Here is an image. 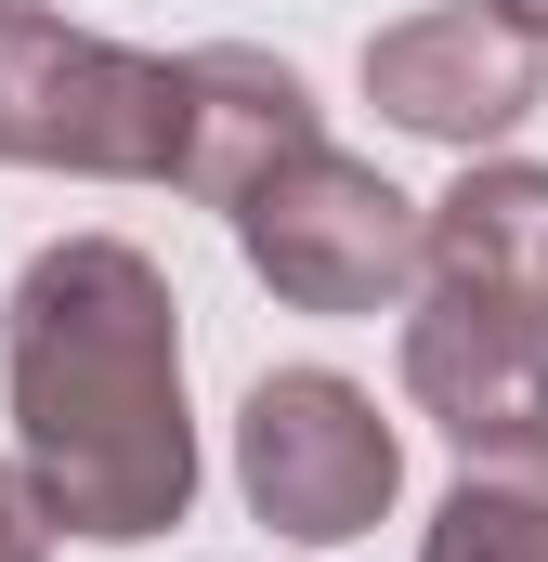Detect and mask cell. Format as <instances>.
<instances>
[{
  "instance_id": "6da1fadb",
  "label": "cell",
  "mask_w": 548,
  "mask_h": 562,
  "mask_svg": "<svg viewBox=\"0 0 548 562\" xmlns=\"http://www.w3.org/2000/svg\"><path fill=\"white\" fill-rule=\"evenodd\" d=\"M13 471L53 537L144 550L196 510V406H183V301L132 236H53L0 301Z\"/></svg>"
},
{
  "instance_id": "7a4b0ae2",
  "label": "cell",
  "mask_w": 548,
  "mask_h": 562,
  "mask_svg": "<svg viewBox=\"0 0 548 562\" xmlns=\"http://www.w3.org/2000/svg\"><path fill=\"white\" fill-rule=\"evenodd\" d=\"M0 170L170 183L183 170V53H132L39 0H0Z\"/></svg>"
},
{
  "instance_id": "3957f363",
  "label": "cell",
  "mask_w": 548,
  "mask_h": 562,
  "mask_svg": "<svg viewBox=\"0 0 548 562\" xmlns=\"http://www.w3.org/2000/svg\"><path fill=\"white\" fill-rule=\"evenodd\" d=\"M222 223H236L249 276H262L287 314H392L418 288V196L392 170L340 157L327 132L300 144V157H274Z\"/></svg>"
},
{
  "instance_id": "277c9868",
  "label": "cell",
  "mask_w": 548,
  "mask_h": 562,
  "mask_svg": "<svg viewBox=\"0 0 548 562\" xmlns=\"http://www.w3.org/2000/svg\"><path fill=\"white\" fill-rule=\"evenodd\" d=\"M236 484H249V510L287 550H340V537H366L392 510L406 431L379 419V393L340 380V367H274L236 406Z\"/></svg>"
},
{
  "instance_id": "5b68a950",
  "label": "cell",
  "mask_w": 548,
  "mask_h": 562,
  "mask_svg": "<svg viewBox=\"0 0 548 562\" xmlns=\"http://www.w3.org/2000/svg\"><path fill=\"white\" fill-rule=\"evenodd\" d=\"M366 92H379L392 132L483 157V144H510L523 119H536L548 40L510 13V0H431V13H406V26L366 40Z\"/></svg>"
},
{
  "instance_id": "8992f818",
  "label": "cell",
  "mask_w": 548,
  "mask_h": 562,
  "mask_svg": "<svg viewBox=\"0 0 548 562\" xmlns=\"http://www.w3.org/2000/svg\"><path fill=\"white\" fill-rule=\"evenodd\" d=\"M406 406L444 445L536 431L548 419V327L483 314V301H444V288H406Z\"/></svg>"
},
{
  "instance_id": "52a82bcc",
  "label": "cell",
  "mask_w": 548,
  "mask_h": 562,
  "mask_svg": "<svg viewBox=\"0 0 548 562\" xmlns=\"http://www.w3.org/2000/svg\"><path fill=\"white\" fill-rule=\"evenodd\" d=\"M418 288L548 327V170L536 157H470L444 196H418Z\"/></svg>"
},
{
  "instance_id": "ba28073f",
  "label": "cell",
  "mask_w": 548,
  "mask_h": 562,
  "mask_svg": "<svg viewBox=\"0 0 548 562\" xmlns=\"http://www.w3.org/2000/svg\"><path fill=\"white\" fill-rule=\"evenodd\" d=\"M313 132H327L313 119V79L287 53H262V40H196L183 53V170L170 183L196 210H236L274 157H300Z\"/></svg>"
},
{
  "instance_id": "9c48e42d",
  "label": "cell",
  "mask_w": 548,
  "mask_h": 562,
  "mask_svg": "<svg viewBox=\"0 0 548 562\" xmlns=\"http://www.w3.org/2000/svg\"><path fill=\"white\" fill-rule=\"evenodd\" d=\"M470 471L444 484L418 562H548V419L496 431V445H457Z\"/></svg>"
},
{
  "instance_id": "30bf717a",
  "label": "cell",
  "mask_w": 548,
  "mask_h": 562,
  "mask_svg": "<svg viewBox=\"0 0 548 562\" xmlns=\"http://www.w3.org/2000/svg\"><path fill=\"white\" fill-rule=\"evenodd\" d=\"M0 562H53V524H39V497H26L13 458H0Z\"/></svg>"
},
{
  "instance_id": "8fae6325",
  "label": "cell",
  "mask_w": 548,
  "mask_h": 562,
  "mask_svg": "<svg viewBox=\"0 0 548 562\" xmlns=\"http://www.w3.org/2000/svg\"><path fill=\"white\" fill-rule=\"evenodd\" d=\"M510 13H523V26H536V40H548V0H510Z\"/></svg>"
}]
</instances>
